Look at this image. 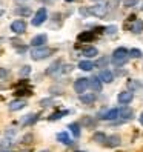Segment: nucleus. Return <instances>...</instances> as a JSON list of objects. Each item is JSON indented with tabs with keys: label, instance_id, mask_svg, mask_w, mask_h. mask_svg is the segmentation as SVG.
Segmentation results:
<instances>
[{
	"label": "nucleus",
	"instance_id": "nucleus-1",
	"mask_svg": "<svg viewBox=\"0 0 143 152\" xmlns=\"http://www.w3.org/2000/svg\"><path fill=\"white\" fill-rule=\"evenodd\" d=\"M129 60V54H128V49H125V48H117L114 52H112V57H111V61H112V65L114 66H123L126 61Z\"/></svg>",
	"mask_w": 143,
	"mask_h": 152
},
{
	"label": "nucleus",
	"instance_id": "nucleus-2",
	"mask_svg": "<svg viewBox=\"0 0 143 152\" xmlns=\"http://www.w3.org/2000/svg\"><path fill=\"white\" fill-rule=\"evenodd\" d=\"M52 51L51 48H48V46H40V48H34L32 51H31V58L32 60H35V61H39V60H45L46 57H49L51 54H52Z\"/></svg>",
	"mask_w": 143,
	"mask_h": 152
},
{
	"label": "nucleus",
	"instance_id": "nucleus-3",
	"mask_svg": "<svg viewBox=\"0 0 143 152\" xmlns=\"http://www.w3.org/2000/svg\"><path fill=\"white\" fill-rule=\"evenodd\" d=\"M46 19H48V11L45 10V8H40V10L34 14L31 23H32V26H40V25L45 23V20H46Z\"/></svg>",
	"mask_w": 143,
	"mask_h": 152
},
{
	"label": "nucleus",
	"instance_id": "nucleus-4",
	"mask_svg": "<svg viewBox=\"0 0 143 152\" xmlns=\"http://www.w3.org/2000/svg\"><path fill=\"white\" fill-rule=\"evenodd\" d=\"M88 12H89V14H92V15H95V17H99V19H103V17L108 14V6L99 3V5H94V6L89 8V11H88Z\"/></svg>",
	"mask_w": 143,
	"mask_h": 152
},
{
	"label": "nucleus",
	"instance_id": "nucleus-5",
	"mask_svg": "<svg viewBox=\"0 0 143 152\" xmlns=\"http://www.w3.org/2000/svg\"><path fill=\"white\" fill-rule=\"evenodd\" d=\"M89 88V78H85V77H82V78H77L76 82H74V91L77 92V94H83V92H86V89Z\"/></svg>",
	"mask_w": 143,
	"mask_h": 152
},
{
	"label": "nucleus",
	"instance_id": "nucleus-6",
	"mask_svg": "<svg viewBox=\"0 0 143 152\" xmlns=\"http://www.w3.org/2000/svg\"><path fill=\"white\" fill-rule=\"evenodd\" d=\"M120 143H122V138L119 134H112V135L106 137V140H105V145L108 148H117V146H120Z\"/></svg>",
	"mask_w": 143,
	"mask_h": 152
},
{
	"label": "nucleus",
	"instance_id": "nucleus-7",
	"mask_svg": "<svg viewBox=\"0 0 143 152\" xmlns=\"http://www.w3.org/2000/svg\"><path fill=\"white\" fill-rule=\"evenodd\" d=\"M132 98H134L132 91H123V92H120V94L117 95V100H119L120 104H128V103H131Z\"/></svg>",
	"mask_w": 143,
	"mask_h": 152
},
{
	"label": "nucleus",
	"instance_id": "nucleus-8",
	"mask_svg": "<svg viewBox=\"0 0 143 152\" xmlns=\"http://www.w3.org/2000/svg\"><path fill=\"white\" fill-rule=\"evenodd\" d=\"M11 31L15 34H23L26 31V23L25 20H15L11 23Z\"/></svg>",
	"mask_w": 143,
	"mask_h": 152
},
{
	"label": "nucleus",
	"instance_id": "nucleus-9",
	"mask_svg": "<svg viewBox=\"0 0 143 152\" xmlns=\"http://www.w3.org/2000/svg\"><path fill=\"white\" fill-rule=\"evenodd\" d=\"M46 42H48L46 34H39V35H35V37H32L31 45L34 48H40V46H45V43H46Z\"/></svg>",
	"mask_w": 143,
	"mask_h": 152
},
{
	"label": "nucleus",
	"instance_id": "nucleus-10",
	"mask_svg": "<svg viewBox=\"0 0 143 152\" xmlns=\"http://www.w3.org/2000/svg\"><path fill=\"white\" fill-rule=\"evenodd\" d=\"M99 80L102 83H112L114 80V74L111 72L109 69H102L100 74H99Z\"/></svg>",
	"mask_w": 143,
	"mask_h": 152
},
{
	"label": "nucleus",
	"instance_id": "nucleus-11",
	"mask_svg": "<svg viewBox=\"0 0 143 152\" xmlns=\"http://www.w3.org/2000/svg\"><path fill=\"white\" fill-rule=\"evenodd\" d=\"M132 115H134V111L128 106H123V108L117 109V117H122L125 120H132Z\"/></svg>",
	"mask_w": 143,
	"mask_h": 152
},
{
	"label": "nucleus",
	"instance_id": "nucleus-12",
	"mask_svg": "<svg viewBox=\"0 0 143 152\" xmlns=\"http://www.w3.org/2000/svg\"><path fill=\"white\" fill-rule=\"evenodd\" d=\"M80 102H82L83 104L91 106L95 102V94L94 92H83V94H80Z\"/></svg>",
	"mask_w": 143,
	"mask_h": 152
},
{
	"label": "nucleus",
	"instance_id": "nucleus-13",
	"mask_svg": "<svg viewBox=\"0 0 143 152\" xmlns=\"http://www.w3.org/2000/svg\"><path fill=\"white\" fill-rule=\"evenodd\" d=\"M26 106V102L25 100H22V98H17V100H12L10 104H8V108H10V111H20V109H23Z\"/></svg>",
	"mask_w": 143,
	"mask_h": 152
},
{
	"label": "nucleus",
	"instance_id": "nucleus-14",
	"mask_svg": "<svg viewBox=\"0 0 143 152\" xmlns=\"http://www.w3.org/2000/svg\"><path fill=\"white\" fill-rule=\"evenodd\" d=\"M129 19H131V22H132V25H131V32H134V34L142 32V31H143V22L139 20V19H136V17H129Z\"/></svg>",
	"mask_w": 143,
	"mask_h": 152
},
{
	"label": "nucleus",
	"instance_id": "nucleus-15",
	"mask_svg": "<svg viewBox=\"0 0 143 152\" xmlns=\"http://www.w3.org/2000/svg\"><path fill=\"white\" fill-rule=\"evenodd\" d=\"M89 86H91L92 92H102V89H103V85H102V82L99 80V77L89 78Z\"/></svg>",
	"mask_w": 143,
	"mask_h": 152
},
{
	"label": "nucleus",
	"instance_id": "nucleus-16",
	"mask_svg": "<svg viewBox=\"0 0 143 152\" xmlns=\"http://www.w3.org/2000/svg\"><path fill=\"white\" fill-rule=\"evenodd\" d=\"M94 37H95L94 31H85V32H82V34H78L77 39L82 42V43H89L91 40H94Z\"/></svg>",
	"mask_w": 143,
	"mask_h": 152
},
{
	"label": "nucleus",
	"instance_id": "nucleus-17",
	"mask_svg": "<svg viewBox=\"0 0 143 152\" xmlns=\"http://www.w3.org/2000/svg\"><path fill=\"white\" fill-rule=\"evenodd\" d=\"M57 141L63 143V145H71V143H73V140L69 138V134L68 132H59L57 134Z\"/></svg>",
	"mask_w": 143,
	"mask_h": 152
},
{
	"label": "nucleus",
	"instance_id": "nucleus-18",
	"mask_svg": "<svg viewBox=\"0 0 143 152\" xmlns=\"http://www.w3.org/2000/svg\"><path fill=\"white\" fill-rule=\"evenodd\" d=\"M97 54H99V49H97L95 46H89V48H85L83 49V56H86V57H95Z\"/></svg>",
	"mask_w": 143,
	"mask_h": 152
},
{
	"label": "nucleus",
	"instance_id": "nucleus-19",
	"mask_svg": "<svg viewBox=\"0 0 143 152\" xmlns=\"http://www.w3.org/2000/svg\"><path fill=\"white\" fill-rule=\"evenodd\" d=\"M78 68L83 69V71H91V69L94 68V63H92L91 60H82V61L78 63Z\"/></svg>",
	"mask_w": 143,
	"mask_h": 152
},
{
	"label": "nucleus",
	"instance_id": "nucleus-20",
	"mask_svg": "<svg viewBox=\"0 0 143 152\" xmlns=\"http://www.w3.org/2000/svg\"><path fill=\"white\" fill-rule=\"evenodd\" d=\"M69 131L73 132V135H74L76 138L80 137V124H78V123H71V124H69Z\"/></svg>",
	"mask_w": 143,
	"mask_h": 152
},
{
	"label": "nucleus",
	"instance_id": "nucleus-21",
	"mask_svg": "<svg viewBox=\"0 0 143 152\" xmlns=\"http://www.w3.org/2000/svg\"><path fill=\"white\" fill-rule=\"evenodd\" d=\"M102 118L105 120H114V118H117V109H109L108 112H105V115Z\"/></svg>",
	"mask_w": 143,
	"mask_h": 152
},
{
	"label": "nucleus",
	"instance_id": "nucleus-22",
	"mask_svg": "<svg viewBox=\"0 0 143 152\" xmlns=\"http://www.w3.org/2000/svg\"><path fill=\"white\" fill-rule=\"evenodd\" d=\"M106 140V135L103 132H94V135H92V141H97V143H105Z\"/></svg>",
	"mask_w": 143,
	"mask_h": 152
},
{
	"label": "nucleus",
	"instance_id": "nucleus-23",
	"mask_svg": "<svg viewBox=\"0 0 143 152\" xmlns=\"http://www.w3.org/2000/svg\"><path fill=\"white\" fill-rule=\"evenodd\" d=\"M108 66V58L106 57H102V58H99L94 63V68H106Z\"/></svg>",
	"mask_w": 143,
	"mask_h": 152
},
{
	"label": "nucleus",
	"instance_id": "nucleus-24",
	"mask_svg": "<svg viewBox=\"0 0 143 152\" xmlns=\"http://www.w3.org/2000/svg\"><path fill=\"white\" fill-rule=\"evenodd\" d=\"M128 54H129V57H132V58H140V57L143 56L140 49H131V51H128Z\"/></svg>",
	"mask_w": 143,
	"mask_h": 152
},
{
	"label": "nucleus",
	"instance_id": "nucleus-25",
	"mask_svg": "<svg viewBox=\"0 0 143 152\" xmlns=\"http://www.w3.org/2000/svg\"><path fill=\"white\" fill-rule=\"evenodd\" d=\"M60 65H62V61H60V60L54 61V63H52V65L49 66V69L46 71V72H48V74H52V72H54V71H57V69H59V66H60Z\"/></svg>",
	"mask_w": 143,
	"mask_h": 152
},
{
	"label": "nucleus",
	"instance_id": "nucleus-26",
	"mask_svg": "<svg viewBox=\"0 0 143 152\" xmlns=\"http://www.w3.org/2000/svg\"><path fill=\"white\" fill-rule=\"evenodd\" d=\"M68 114V111H62V112H56V114H52L51 117H49V120L52 121V120H59V118H62L63 115H66Z\"/></svg>",
	"mask_w": 143,
	"mask_h": 152
},
{
	"label": "nucleus",
	"instance_id": "nucleus-27",
	"mask_svg": "<svg viewBox=\"0 0 143 152\" xmlns=\"http://www.w3.org/2000/svg\"><path fill=\"white\" fill-rule=\"evenodd\" d=\"M35 120H37V115H35V114H32V115H26V118L23 120V124H31V123H34Z\"/></svg>",
	"mask_w": 143,
	"mask_h": 152
},
{
	"label": "nucleus",
	"instance_id": "nucleus-28",
	"mask_svg": "<svg viewBox=\"0 0 143 152\" xmlns=\"http://www.w3.org/2000/svg\"><path fill=\"white\" fill-rule=\"evenodd\" d=\"M15 12L20 14V15H29L31 14V10H29V8H19Z\"/></svg>",
	"mask_w": 143,
	"mask_h": 152
},
{
	"label": "nucleus",
	"instance_id": "nucleus-29",
	"mask_svg": "<svg viewBox=\"0 0 143 152\" xmlns=\"http://www.w3.org/2000/svg\"><path fill=\"white\" fill-rule=\"evenodd\" d=\"M105 31L108 32L109 35H114V34H115V31H117V28H115V26H108V28H106Z\"/></svg>",
	"mask_w": 143,
	"mask_h": 152
},
{
	"label": "nucleus",
	"instance_id": "nucleus-30",
	"mask_svg": "<svg viewBox=\"0 0 143 152\" xmlns=\"http://www.w3.org/2000/svg\"><path fill=\"white\" fill-rule=\"evenodd\" d=\"M8 77V71L3 69V68H0V80H5Z\"/></svg>",
	"mask_w": 143,
	"mask_h": 152
},
{
	"label": "nucleus",
	"instance_id": "nucleus-31",
	"mask_svg": "<svg viewBox=\"0 0 143 152\" xmlns=\"http://www.w3.org/2000/svg\"><path fill=\"white\" fill-rule=\"evenodd\" d=\"M29 72H31V68H29V66H23V69L20 71V74H22V75H28Z\"/></svg>",
	"mask_w": 143,
	"mask_h": 152
},
{
	"label": "nucleus",
	"instance_id": "nucleus-32",
	"mask_svg": "<svg viewBox=\"0 0 143 152\" xmlns=\"http://www.w3.org/2000/svg\"><path fill=\"white\" fill-rule=\"evenodd\" d=\"M48 103H51L49 98H46V100H42V102H40V104H42V106H48Z\"/></svg>",
	"mask_w": 143,
	"mask_h": 152
},
{
	"label": "nucleus",
	"instance_id": "nucleus-33",
	"mask_svg": "<svg viewBox=\"0 0 143 152\" xmlns=\"http://www.w3.org/2000/svg\"><path fill=\"white\" fill-rule=\"evenodd\" d=\"M139 121H140V124H142V126H143V112L140 114V118H139Z\"/></svg>",
	"mask_w": 143,
	"mask_h": 152
},
{
	"label": "nucleus",
	"instance_id": "nucleus-34",
	"mask_svg": "<svg viewBox=\"0 0 143 152\" xmlns=\"http://www.w3.org/2000/svg\"><path fill=\"white\" fill-rule=\"evenodd\" d=\"M40 152H49V151H46V149H45V151H40Z\"/></svg>",
	"mask_w": 143,
	"mask_h": 152
},
{
	"label": "nucleus",
	"instance_id": "nucleus-35",
	"mask_svg": "<svg viewBox=\"0 0 143 152\" xmlns=\"http://www.w3.org/2000/svg\"><path fill=\"white\" fill-rule=\"evenodd\" d=\"M65 2H73V0H65Z\"/></svg>",
	"mask_w": 143,
	"mask_h": 152
},
{
	"label": "nucleus",
	"instance_id": "nucleus-36",
	"mask_svg": "<svg viewBox=\"0 0 143 152\" xmlns=\"http://www.w3.org/2000/svg\"><path fill=\"white\" fill-rule=\"evenodd\" d=\"M2 152H11V151H2Z\"/></svg>",
	"mask_w": 143,
	"mask_h": 152
},
{
	"label": "nucleus",
	"instance_id": "nucleus-37",
	"mask_svg": "<svg viewBox=\"0 0 143 152\" xmlns=\"http://www.w3.org/2000/svg\"><path fill=\"white\" fill-rule=\"evenodd\" d=\"M91 2H97V0H91Z\"/></svg>",
	"mask_w": 143,
	"mask_h": 152
}]
</instances>
